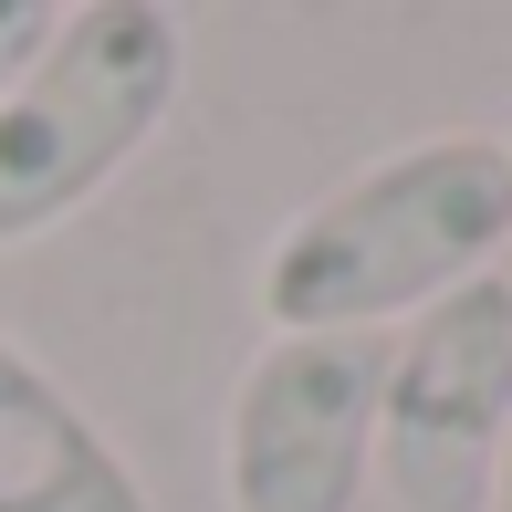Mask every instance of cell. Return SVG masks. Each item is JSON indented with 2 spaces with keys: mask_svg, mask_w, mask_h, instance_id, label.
I'll list each match as a JSON object with an SVG mask.
<instances>
[{
  "mask_svg": "<svg viewBox=\"0 0 512 512\" xmlns=\"http://www.w3.org/2000/svg\"><path fill=\"white\" fill-rule=\"evenodd\" d=\"M492 512H512V439H502V471H492Z\"/></svg>",
  "mask_w": 512,
  "mask_h": 512,
  "instance_id": "7",
  "label": "cell"
},
{
  "mask_svg": "<svg viewBox=\"0 0 512 512\" xmlns=\"http://www.w3.org/2000/svg\"><path fill=\"white\" fill-rule=\"evenodd\" d=\"M0 512H157L95 408L11 335H0Z\"/></svg>",
  "mask_w": 512,
  "mask_h": 512,
  "instance_id": "5",
  "label": "cell"
},
{
  "mask_svg": "<svg viewBox=\"0 0 512 512\" xmlns=\"http://www.w3.org/2000/svg\"><path fill=\"white\" fill-rule=\"evenodd\" d=\"M502 147H512V136H502Z\"/></svg>",
  "mask_w": 512,
  "mask_h": 512,
  "instance_id": "8",
  "label": "cell"
},
{
  "mask_svg": "<svg viewBox=\"0 0 512 512\" xmlns=\"http://www.w3.org/2000/svg\"><path fill=\"white\" fill-rule=\"evenodd\" d=\"M512 262V147L481 126L387 147L345 189L293 209L262 251L272 335H398L439 293Z\"/></svg>",
  "mask_w": 512,
  "mask_h": 512,
  "instance_id": "1",
  "label": "cell"
},
{
  "mask_svg": "<svg viewBox=\"0 0 512 512\" xmlns=\"http://www.w3.org/2000/svg\"><path fill=\"white\" fill-rule=\"evenodd\" d=\"M502 439H512V272H481L387 335L377 492L398 512H492Z\"/></svg>",
  "mask_w": 512,
  "mask_h": 512,
  "instance_id": "3",
  "label": "cell"
},
{
  "mask_svg": "<svg viewBox=\"0 0 512 512\" xmlns=\"http://www.w3.org/2000/svg\"><path fill=\"white\" fill-rule=\"evenodd\" d=\"M189 32L157 0H84L53 21L32 74L0 95V251L63 230L147 157V136L178 115Z\"/></svg>",
  "mask_w": 512,
  "mask_h": 512,
  "instance_id": "2",
  "label": "cell"
},
{
  "mask_svg": "<svg viewBox=\"0 0 512 512\" xmlns=\"http://www.w3.org/2000/svg\"><path fill=\"white\" fill-rule=\"evenodd\" d=\"M387 335H272L220 418L230 512H356L377 492Z\"/></svg>",
  "mask_w": 512,
  "mask_h": 512,
  "instance_id": "4",
  "label": "cell"
},
{
  "mask_svg": "<svg viewBox=\"0 0 512 512\" xmlns=\"http://www.w3.org/2000/svg\"><path fill=\"white\" fill-rule=\"evenodd\" d=\"M53 0H0V95H11V84L21 74H32V53H42V42H53Z\"/></svg>",
  "mask_w": 512,
  "mask_h": 512,
  "instance_id": "6",
  "label": "cell"
}]
</instances>
